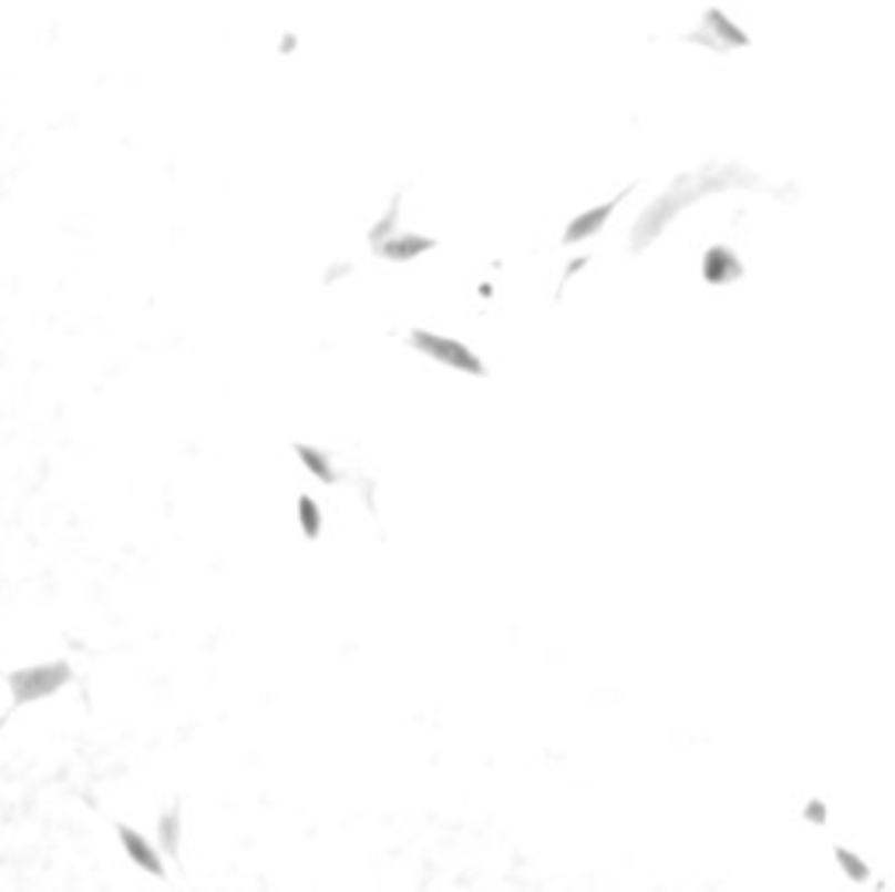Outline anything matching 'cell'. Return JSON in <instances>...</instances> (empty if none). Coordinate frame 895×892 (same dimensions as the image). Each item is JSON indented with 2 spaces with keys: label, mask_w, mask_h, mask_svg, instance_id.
<instances>
[{
  "label": "cell",
  "mask_w": 895,
  "mask_h": 892,
  "mask_svg": "<svg viewBox=\"0 0 895 892\" xmlns=\"http://www.w3.org/2000/svg\"><path fill=\"white\" fill-rule=\"evenodd\" d=\"M759 189L763 183H759V175L755 172H745L742 165H707L700 172H686L679 175L676 183H671L651 207H647L640 217H637V225H634V253H644L647 245H651L671 221H676L689 204H697L700 196H710V193H721V189Z\"/></svg>",
  "instance_id": "6da1fadb"
},
{
  "label": "cell",
  "mask_w": 895,
  "mask_h": 892,
  "mask_svg": "<svg viewBox=\"0 0 895 892\" xmlns=\"http://www.w3.org/2000/svg\"><path fill=\"white\" fill-rule=\"evenodd\" d=\"M71 679H74V668L66 662H39V665H29V668H18V673H8L11 710L60 694V689Z\"/></svg>",
  "instance_id": "7a4b0ae2"
},
{
  "label": "cell",
  "mask_w": 895,
  "mask_h": 892,
  "mask_svg": "<svg viewBox=\"0 0 895 892\" xmlns=\"http://www.w3.org/2000/svg\"><path fill=\"white\" fill-rule=\"evenodd\" d=\"M410 344L420 350V353H428L431 361L444 365V368H452V371H462V375H476L483 378L486 368L480 357L469 350L462 340H452V337H441V332H431V329H410Z\"/></svg>",
  "instance_id": "3957f363"
},
{
  "label": "cell",
  "mask_w": 895,
  "mask_h": 892,
  "mask_svg": "<svg viewBox=\"0 0 895 892\" xmlns=\"http://www.w3.org/2000/svg\"><path fill=\"white\" fill-rule=\"evenodd\" d=\"M686 42H700V47H710L713 53H728V50H742L749 47V35L734 25V21L718 11V8H710L703 14V21L697 25V32H689Z\"/></svg>",
  "instance_id": "277c9868"
},
{
  "label": "cell",
  "mask_w": 895,
  "mask_h": 892,
  "mask_svg": "<svg viewBox=\"0 0 895 892\" xmlns=\"http://www.w3.org/2000/svg\"><path fill=\"white\" fill-rule=\"evenodd\" d=\"M116 833H120V843H123V851H126V858L133 861L141 868V872H147V875H154V879H165V864H162V854L154 851V843L144 837V833H137V830H130V827H116Z\"/></svg>",
  "instance_id": "5b68a950"
},
{
  "label": "cell",
  "mask_w": 895,
  "mask_h": 892,
  "mask_svg": "<svg viewBox=\"0 0 895 892\" xmlns=\"http://www.w3.org/2000/svg\"><path fill=\"white\" fill-rule=\"evenodd\" d=\"M634 186H626L616 199H609V204H601V207H591V211H585V214H577L570 225H567V232H564V245H577V242H585V238H591V235H598L601 228H606V221L613 217V211H616V204L619 199L630 193Z\"/></svg>",
  "instance_id": "8992f818"
},
{
  "label": "cell",
  "mask_w": 895,
  "mask_h": 892,
  "mask_svg": "<svg viewBox=\"0 0 895 892\" xmlns=\"http://www.w3.org/2000/svg\"><path fill=\"white\" fill-rule=\"evenodd\" d=\"M742 274H745L742 263H738V256L728 249V245H713V249H707V256H703V280L707 284H731Z\"/></svg>",
  "instance_id": "52a82bcc"
},
{
  "label": "cell",
  "mask_w": 895,
  "mask_h": 892,
  "mask_svg": "<svg viewBox=\"0 0 895 892\" xmlns=\"http://www.w3.org/2000/svg\"><path fill=\"white\" fill-rule=\"evenodd\" d=\"M378 245V256L385 259H416L428 249H434V238H423V235H395V238H385V242H374Z\"/></svg>",
  "instance_id": "ba28073f"
},
{
  "label": "cell",
  "mask_w": 895,
  "mask_h": 892,
  "mask_svg": "<svg viewBox=\"0 0 895 892\" xmlns=\"http://www.w3.org/2000/svg\"><path fill=\"white\" fill-rule=\"evenodd\" d=\"M295 452H298V459L305 462V470L316 476V480H322V483H336V470H332V462H329V455L326 452H319V449H311V444H295Z\"/></svg>",
  "instance_id": "9c48e42d"
},
{
  "label": "cell",
  "mask_w": 895,
  "mask_h": 892,
  "mask_svg": "<svg viewBox=\"0 0 895 892\" xmlns=\"http://www.w3.org/2000/svg\"><path fill=\"white\" fill-rule=\"evenodd\" d=\"M298 522H301L305 540H319V535H322V507L311 501L308 494L298 498Z\"/></svg>",
  "instance_id": "30bf717a"
},
{
  "label": "cell",
  "mask_w": 895,
  "mask_h": 892,
  "mask_svg": "<svg viewBox=\"0 0 895 892\" xmlns=\"http://www.w3.org/2000/svg\"><path fill=\"white\" fill-rule=\"evenodd\" d=\"M836 861L846 868V875L854 879V882H864L867 879V864L857 854H850V851H843V847H836Z\"/></svg>",
  "instance_id": "8fae6325"
},
{
  "label": "cell",
  "mask_w": 895,
  "mask_h": 892,
  "mask_svg": "<svg viewBox=\"0 0 895 892\" xmlns=\"http://www.w3.org/2000/svg\"><path fill=\"white\" fill-rule=\"evenodd\" d=\"M175 822H178L175 812L165 816V822H162V843H165V851H168V854H175Z\"/></svg>",
  "instance_id": "7c38bea8"
}]
</instances>
